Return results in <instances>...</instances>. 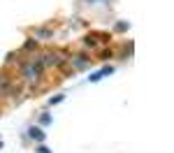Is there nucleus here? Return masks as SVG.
I'll use <instances>...</instances> for the list:
<instances>
[{
	"label": "nucleus",
	"mask_w": 174,
	"mask_h": 153,
	"mask_svg": "<svg viewBox=\"0 0 174 153\" xmlns=\"http://www.w3.org/2000/svg\"><path fill=\"white\" fill-rule=\"evenodd\" d=\"M109 72H112V67H104L102 72H98V74H93V77H91V79H93V81H98V79H100V77H104V74H109Z\"/></svg>",
	"instance_id": "1"
},
{
	"label": "nucleus",
	"mask_w": 174,
	"mask_h": 153,
	"mask_svg": "<svg viewBox=\"0 0 174 153\" xmlns=\"http://www.w3.org/2000/svg\"><path fill=\"white\" fill-rule=\"evenodd\" d=\"M30 135H33L35 139H42V137H44V132H42V130H37V128H33V130H30Z\"/></svg>",
	"instance_id": "2"
}]
</instances>
